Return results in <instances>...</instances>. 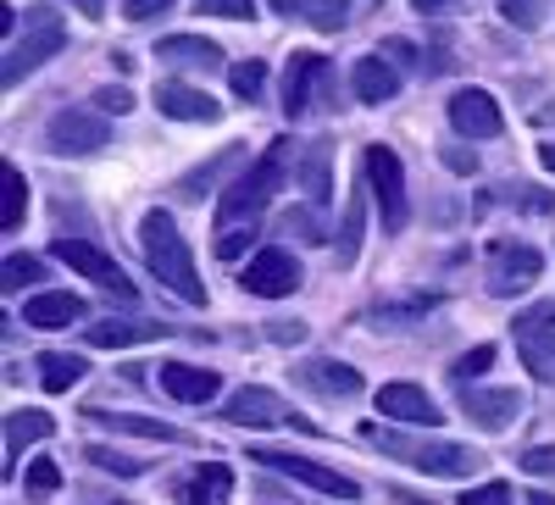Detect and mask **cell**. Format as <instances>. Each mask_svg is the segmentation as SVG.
<instances>
[{"label":"cell","mask_w":555,"mask_h":505,"mask_svg":"<svg viewBox=\"0 0 555 505\" xmlns=\"http://www.w3.org/2000/svg\"><path fill=\"white\" fill-rule=\"evenodd\" d=\"M455 389H461V411H467L483 433L512 428L517 411H522V394L517 389H473V384H455Z\"/></svg>","instance_id":"14"},{"label":"cell","mask_w":555,"mask_h":505,"mask_svg":"<svg viewBox=\"0 0 555 505\" xmlns=\"http://www.w3.org/2000/svg\"><path fill=\"white\" fill-rule=\"evenodd\" d=\"M172 7V0H122V17L128 23H151V17H162Z\"/></svg>","instance_id":"40"},{"label":"cell","mask_w":555,"mask_h":505,"mask_svg":"<svg viewBox=\"0 0 555 505\" xmlns=\"http://www.w3.org/2000/svg\"><path fill=\"white\" fill-rule=\"evenodd\" d=\"M73 7H78L83 17H101V12H106V0H73Z\"/></svg>","instance_id":"47"},{"label":"cell","mask_w":555,"mask_h":505,"mask_svg":"<svg viewBox=\"0 0 555 505\" xmlns=\"http://www.w3.org/2000/svg\"><path fill=\"white\" fill-rule=\"evenodd\" d=\"M156 373H162V389H167L172 400H183V405H206V400H217V389H222L217 373H206V366H190V361H162Z\"/></svg>","instance_id":"17"},{"label":"cell","mask_w":555,"mask_h":505,"mask_svg":"<svg viewBox=\"0 0 555 505\" xmlns=\"http://www.w3.org/2000/svg\"><path fill=\"white\" fill-rule=\"evenodd\" d=\"M416 12H439V7H450V0H411Z\"/></svg>","instance_id":"48"},{"label":"cell","mask_w":555,"mask_h":505,"mask_svg":"<svg viewBox=\"0 0 555 505\" xmlns=\"http://www.w3.org/2000/svg\"><path fill=\"white\" fill-rule=\"evenodd\" d=\"M23 483H28V494L44 500V494L62 489V467H56V462H28V478H23Z\"/></svg>","instance_id":"34"},{"label":"cell","mask_w":555,"mask_h":505,"mask_svg":"<svg viewBox=\"0 0 555 505\" xmlns=\"http://www.w3.org/2000/svg\"><path fill=\"white\" fill-rule=\"evenodd\" d=\"M139 250H145V267L156 272V284H167L183 306H206V284L195 272L190 239L178 234V222L167 211H151L145 222H139Z\"/></svg>","instance_id":"1"},{"label":"cell","mask_w":555,"mask_h":505,"mask_svg":"<svg viewBox=\"0 0 555 505\" xmlns=\"http://www.w3.org/2000/svg\"><path fill=\"white\" fill-rule=\"evenodd\" d=\"M83 373H89V366H83L78 355H62V350H44V355H39V384H44V394H67Z\"/></svg>","instance_id":"27"},{"label":"cell","mask_w":555,"mask_h":505,"mask_svg":"<svg viewBox=\"0 0 555 505\" xmlns=\"http://www.w3.org/2000/svg\"><path fill=\"white\" fill-rule=\"evenodd\" d=\"M51 250H56V261H67L73 272H83V279H89V284H101L106 295H117V300H133V284L122 279V267H117L106 250H95L89 239H56Z\"/></svg>","instance_id":"10"},{"label":"cell","mask_w":555,"mask_h":505,"mask_svg":"<svg viewBox=\"0 0 555 505\" xmlns=\"http://www.w3.org/2000/svg\"><path fill=\"white\" fill-rule=\"evenodd\" d=\"M550 311H555V306H550Z\"/></svg>","instance_id":"51"},{"label":"cell","mask_w":555,"mask_h":505,"mask_svg":"<svg viewBox=\"0 0 555 505\" xmlns=\"http://www.w3.org/2000/svg\"><path fill=\"white\" fill-rule=\"evenodd\" d=\"M361 439H366V444H378V450H389V455H400V462H411L416 472H428V478H473V472L483 467V455H478V450H467V444H444V439H400V433L373 428V423L361 428Z\"/></svg>","instance_id":"3"},{"label":"cell","mask_w":555,"mask_h":505,"mask_svg":"<svg viewBox=\"0 0 555 505\" xmlns=\"http://www.w3.org/2000/svg\"><path fill=\"white\" fill-rule=\"evenodd\" d=\"M156 62L211 73V67H222V44H211V39H201V34H167V39L156 44Z\"/></svg>","instance_id":"22"},{"label":"cell","mask_w":555,"mask_h":505,"mask_svg":"<svg viewBox=\"0 0 555 505\" xmlns=\"http://www.w3.org/2000/svg\"><path fill=\"white\" fill-rule=\"evenodd\" d=\"M222 417L234 423V428H272V423H289L295 411H289L284 400H278L272 389H261V384H245L240 394H228Z\"/></svg>","instance_id":"15"},{"label":"cell","mask_w":555,"mask_h":505,"mask_svg":"<svg viewBox=\"0 0 555 505\" xmlns=\"http://www.w3.org/2000/svg\"><path fill=\"white\" fill-rule=\"evenodd\" d=\"M95 423H106L112 433H133V439H162V444H183V433L172 423H156V417H128V411H112V417H101L95 411Z\"/></svg>","instance_id":"28"},{"label":"cell","mask_w":555,"mask_h":505,"mask_svg":"<svg viewBox=\"0 0 555 505\" xmlns=\"http://www.w3.org/2000/svg\"><path fill=\"white\" fill-rule=\"evenodd\" d=\"M350 89H356L361 106H384V101L400 95V73H395L384 56H361L356 73H350Z\"/></svg>","instance_id":"21"},{"label":"cell","mask_w":555,"mask_h":505,"mask_svg":"<svg viewBox=\"0 0 555 505\" xmlns=\"http://www.w3.org/2000/svg\"><path fill=\"white\" fill-rule=\"evenodd\" d=\"M539 156H544V167H550V172H555V145H544V151H539Z\"/></svg>","instance_id":"50"},{"label":"cell","mask_w":555,"mask_h":505,"mask_svg":"<svg viewBox=\"0 0 555 505\" xmlns=\"http://www.w3.org/2000/svg\"><path fill=\"white\" fill-rule=\"evenodd\" d=\"M67 44V23L51 12V7H34L28 17H23V39H12V51H7V67H0V83L7 89H17L34 67H44L56 51Z\"/></svg>","instance_id":"4"},{"label":"cell","mask_w":555,"mask_h":505,"mask_svg":"<svg viewBox=\"0 0 555 505\" xmlns=\"http://www.w3.org/2000/svg\"><path fill=\"white\" fill-rule=\"evenodd\" d=\"M378 411L395 417V423H411V428H439V405L416 384H384L378 389Z\"/></svg>","instance_id":"18"},{"label":"cell","mask_w":555,"mask_h":505,"mask_svg":"<svg viewBox=\"0 0 555 505\" xmlns=\"http://www.w3.org/2000/svg\"><path fill=\"white\" fill-rule=\"evenodd\" d=\"M361 172H366V183H373V195H378V211H384V228L389 234H400L405 228V167H400V156L389 151V145H366L361 151Z\"/></svg>","instance_id":"5"},{"label":"cell","mask_w":555,"mask_h":505,"mask_svg":"<svg viewBox=\"0 0 555 505\" xmlns=\"http://www.w3.org/2000/svg\"><path fill=\"white\" fill-rule=\"evenodd\" d=\"M267 339L272 345H300L306 339V323H295V316H289V323H267Z\"/></svg>","instance_id":"43"},{"label":"cell","mask_w":555,"mask_h":505,"mask_svg":"<svg viewBox=\"0 0 555 505\" xmlns=\"http://www.w3.org/2000/svg\"><path fill=\"white\" fill-rule=\"evenodd\" d=\"M300 190H306L311 206H328V195H334V145L328 140L306 145V156H300Z\"/></svg>","instance_id":"23"},{"label":"cell","mask_w":555,"mask_h":505,"mask_svg":"<svg viewBox=\"0 0 555 505\" xmlns=\"http://www.w3.org/2000/svg\"><path fill=\"white\" fill-rule=\"evenodd\" d=\"M345 12H350V0H317V12H311V23H317L322 34H334V28L345 23Z\"/></svg>","instance_id":"38"},{"label":"cell","mask_w":555,"mask_h":505,"mask_svg":"<svg viewBox=\"0 0 555 505\" xmlns=\"http://www.w3.org/2000/svg\"><path fill=\"white\" fill-rule=\"evenodd\" d=\"M444 161H450L455 172H473V167H478V156H473V151H444Z\"/></svg>","instance_id":"46"},{"label":"cell","mask_w":555,"mask_h":505,"mask_svg":"<svg viewBox=\"0 0 555 505\" xmlns=\"http://www.w3.org/2000/svg\"><path fill=\"white\" fill-rule=\"evenodd\" d=\"M228 89H234V95L250 106L261 89H267V62H234V67H228Z\"/></svg>","instance_id":"31"},{"label":"cell","mask_w":555,"mask_h":505,"mask_svg":"<svg viewBox=\"0 0 555 505\" xmlns=\"http://www.w3.org/2000/svg\"><path fill=\"white\" fill-rule=\"evenodd\" d=\"M361 228H366V200H361V195H350L345 222H339V250H334V261H339V267H356V256H361Z\"/></svg>","instance_id":"30"},{"label":"cell","mask_w":555,"mask_h":505,"mask_svg":"<svg viewBox=\"0 0 555 505\" xmlns=\"http://www.w3.org/2000/svg\"><path fill=\"white\" fill-rule=\"evenodd\" d=\"M83 295H67V289H44V295H28L23 300V323L28 328H67V323H83Z\"/></svg>","instance_id":"19"},{"label":"cell","mask_w":555,"mask_h":505,"mask_svg":"<svg viewBox=\"0 0 555 505\" xmlns=\"http://www.w3.org/2000/svg\"><path fill=\"white\" fill-rule=\"evenodd\" d=\"M539 272H544V256L533 245H494L489 250V295L512 300L539 284Z\"/></svg>","instance_id":"8"},{"label":"cell","mask_w":555,"mask_h":505,"mask_svg":"<svg viewBox=\"0 0 555 505\" xmlns=\"http://www.w3.org/2000/svg\"><path fill=\"white\" fill-rule=\"evenodd\" d=\"M328 89V62L317 51H295L289 67H284V112L289 117H306L317 106V95Z\"/></svg>","instance_id":"13"},{"label":"cell","mask_w":555,"mask_h":505,"mask_svg":"<svg viewBox=\"0 0 555 505\" xmlns=\"http://www.w3.org/2000/svg\"><path fill=\"white\" fill-rule=\"evenodd\" d=\"M44 279V261L34 256H7V289H23V284H39Z\"/></svg>","instance_id":"35"},{"label":"cell","mask_w":555,"mask_h":505,"mask_svg":"<svg viewBox=\"0 0 555 505\" xmlns=\"http://www.w3.org/2000/svg\"><path fill=\"white\" fill-rule=\"evenodd\" d=\"M512 334H517V355H522L528 373H533L539 384H555V311L539 306V311L517 316Z\"/></svg>","instance_id":"7"},{"label":"cell","mask_w":555,"mask_h":505,"mask_svg":"<svg viewBox=\"0 0 555 505\" xmlns=\"http://www.w3.org/2000/svg\"><path fill=\"white\" fill-rule=\"evenodd\" d=\"M156 112H167L172 122H217L222 117V106L211 95H201V89H190V83H162L156 89Z\"/></svg>","instance_id":"20"},{"label":"cell","mask_w":555,"mask_h":505,"mask_svg":"<svg viewBox=\"0 0 555 505\" xmlns=\"http://www.w3.org/2000/svg\"><path fill=\"white\" fill-rule=\"evenodd\" d=\"M522 505H555V494H528Z\"/></svg>","instance_id":"49"},{"label":"cell","mask_w":555,"mask_h":505,"mask_svg":"<svg viewBox=\"0 0 555 505\" xmlns=\"http://www.w3.org/2000/svg\"><path fill=\"white\" fill-rule=\"evenodd\" d=\"M95 106L112 112V117H122V112H133V95H128V89H112V83H106V89H95Z\"/></svg>","instance_id":"41"},{"label":"cell","mask_w":555,"mask_h":505,"mask_svg":"<svg viewBox=\"0 0 555 505\" xmlns=\"http://www.w3.org/2000/svg\"><path fill=\"white\" fill-rule=\"evenodd\" d=\"M500 12L512 17L517 28H539V17H544V0H500Z\"/></svg>","instance_id":"36"},{"label":"cell","mask_w":555,"mask_h":505,"mask_svg":"<svg viewBox=\"0 0 555 505\" xmlns=\"http://www.w3.org/2000/svg\"><path fill=\"white\" fill-rule=\"evenodd\" d=\"M172 328H162V323H95V328H83V339L89 345H101V350H122V345H151V339H167Z\"/></svg>","instance_id":"25"},{"label":"cell","mask_w":555,"mask_h":505,"mask_svg":"<svg viewBox=\"0 0 555 505\" xmlns=\"http://www.w3.org/2000/svg\"><path fill=\"white\" fill-rule=\"evenodd\" d=\"M83 455H89V462H95L101 472H117V478H139V472H145L139 462H128V455H117V450H106V444H89Z\"/></svg>","instance_id":"33"},{"label":"cell","mask_w":555,"mask_h":505,"mask_svg":"<svg viewBox=\"0 0 555 505\" xmlns=\"http://www.w3.org/2000/svg\"><path fill=\"white\" fill-rule=\"evenodd\" d=\"M228 494H234V472L222 462H201V472L183 483L178 505H228Z\"/></svg>","instance_id":"24"},{"label":"cell","mask_w":555,"mask_h":505,"mask_svg":"<svg viewBox=\"0 0 555 505\" xmlns=\"http://www.w3.org/2000/svg\"><path fill=\"white\" fill-rule=\"evenodd\" d=\"M51 417H44V411H12V417H7V472H12V462H17V455L28 450V444H39V439H51Z\"/></svg>","instance_id":"26"},{"label":"cell","mask_w":555,"mask_h":505,"mask_svg":"<svg viewBox=\"0 0 555 505\" xmlns=\"http://www.w3.org/2000/svg\"><path fill=\"white\" fill-rule=\"evenodd\" d=\"M0 190H7V200H0V228H7V234H17L23 211H28V178L7 161V167H0Z\"/></svg>","instance_id":"29"},{"label":"cell","mask_w":555,"mask_h":505,"mask_svg":"<svg viewBox=\"0 0 555 505\" xmlns=\"http://www.w3.org/2000/svg\"><path fill=\"white\" fill-rule=\"evenodd\" d=\"M289 140H272L234 183L222 190V200H217V228H245V222H256L267 206H272V195L284 190V172H289Z\"/></svg>","instance_id":"2"},{"label":"cell","mask_w":555,"mask_h":505,"mask_svg":"<svg viewBox=\"0 0 555 505\" xmlns=\"http://www.w3.org/2000/svg\"><path fill=\"white\" fill-rule=\"evenodd\" d=\"M461 505H512V489L505 483H478V489L461 494Z\"/></svg>","instance_id":"39"},{"label":"cell","mask_w":555,"mask_h":505,"mask_svg":"<svg viewBox=\"0 0 555 505\" xmlns=\"http://www.w3.org/2000/svg\"><path fill=\"white\" fill-rule=\"evenodd\" d=\"M267 7H272L278 17H306V12H311V0H267Z\"/></svg>","instance_id":"45"},{"label":"cell","mask_w":555,"mask_h":505,"mask_svg":"<svg viewBox=\"0 0 555 505\" xmlns=\"http://www.w3.org/2000/svg\"><path fill=\"white\" fill-rule=\"evenodd\" d=\"M250 462L284 472V478H300L306 489L334 494V500H356V494H361L356 478H345V472H334V467H317V462H306V455H289V450H250Z\"/></svg>","instance_id":"9"},{"label":"cell","mask_w":555,"mask_h":505,"mask_svg":"<svg viewBox=\"0 0 555 505\" xmlns=\"http://www.w3.org/2000/svg\"><path fill=\"white\" fill-rule=\"evenodd\" d=\"M245 289L261 295V300H284L300 289V261L284 250V245H267L250 267H245Z\"/></svg>","instance_id":"12"},{"label":"cell","mask_w":555,"mask_h":505,"mask_svg":"<svg viewBox=\"0 0 555 505\" xmlns=\"http://www.w3.org/2000/svg\"><path fill=\"white\" fill-rule=\"evenodd\" d=\"M489 366H494V345H473L467 355H461V361L450 366V378H455V384H473V378H483V373H489Z\"/></svg>","instance_id":"32"},{"label":"cell","mask_w":555,"mask_h":505,"mask_svg":"<svg viewBox=\"0 0 555 505\" xmlns=\"http://www.w3.org/2000/svg\"><path fill=\"white\" fill-rule=\"evenodd\" d=\"M517 206H522V211H550L555 200H550L544 190H533V183H522V190H517Z\"/></svg>","instance_id":"44"},{"label":"cell","mask_w":555,"mask_h":505,"mask_svg":"<svg viewBox=\"0 0 555 505\" xmlns=\"http://www.w3.org/2000/svg\"><path fill=\"white\" fill-rule=\"evenodd\" d=\"M201 12H206V17H234V23H245V17L256 12V0H201Z\"/></svg>","instance_id":"37"},{"label":"cell","mask_w":555,"mask_h":505,"mask_svg":"<svg viewBox=\"0 0 555 505\" xmlns=\"http://www.w3.org/2000/svg\"><path fill=\"white\" fill-rule=\"evenodd\" d=\"M444 112H450V128L461 133V140H494V133L505 128L500 101L489 95V89H455Z\"/></svg>","instance_id":"11"},{"label":"cell","mask_w":555,"mask_h":505,"mask_svg":"<svg viewBox=\"0 0 555 505\" xmlns=\"http://www.w3.org/2000/svg\"><path fill=\"white\" fill-rule=\"evenodd\" d=\"M522 467H528L533 478H550V472H555V444H533V450L522 455Z\"/></svg>","instance_id":"42"},{"label":"cell","mask_w":555,"mask_h":505,"mask_svg":"<svg viewBox=\"0 0 555 505\" xmlns=\"http://www.w3.org/2000/svg\"><path fill=\"white\" fill-rule=\"evenodd\" d=\"M295 378H300L311 394H322V400H356V394H361V373H356V366H345V361H328V355L306 361Z\"/></svg>","instance_id":"16"},{"label":"cell","mask_w":555,"mask_h":505,"mask_svg":"<svg viewBox=\"0 0 555 505\" xmlns=\"http://www.w3.org/2000/svg\"><path fill=\"white\" fill-rule=\"evenodd\" d=\"M106 117L101 112H78V106H62L51 122H44V145L56 156H95L106 145Z\"/></svg>","instance_id":"6"}]
</instances>
